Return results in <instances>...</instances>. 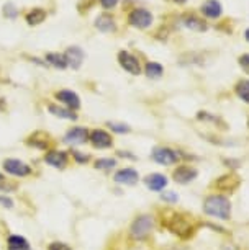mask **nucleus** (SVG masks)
Listing matches in <instances>:
<instances>
[{"mask_svg": "<svg viewBox=\"0 0 249 250\" xmlns=\"http://www.w3.org/2000/svg\"><path fill=\"white\" fill-rule=\"evenodd\" d=\"M215 187H217V190L220 191H225V193H234L241 185V178L236 173L229 172L226 175H222L220 178H217L213 183Z\"/></svg>", "mask_w": 249, "mask_h": 250, "instance_id": "nucleus-7", "label": "nucleus"}, {"mask_svg": "<svg viewBox=\"0 0 249 250\" xmlns=\"http://www.w3.org/2000/svg\"><path fill=\"white\" fill-rule=\"evenodd\" d=\"M130 23L136 28H148L153 23V15L151 12H148L146 8H135L130 13Z\"/></svg>", "mask_w": 249, "mask_h": 250, "instance_id": "nucleus-11", "label": "nucleus"}, {"mask_svg": "<svg viewBox=\"0 0 249 250\" xmlns=\"http://www.w3.org/2000/svg\"><path fill=\"white\" fill-rule=\"evenodd\" d=\"M89 143H91L95 149H110L113 146V139L112 136L103 129H93L91 136H89Z\"/></svg>", "mask_w": 249, "mask_h": 250, "instance_id": "nucleus-9", "label": "nucleus"}, {"mask_svg": "<svg viewBox=\"0 0 249 250\" xmlns=\"http://www.w3.org/2000/svg\"><path fill=\"white\" fill-rule=\"evenodd\" d=\"M239 65H241V69L244 72L249 74V54H243L241 58H239Z\"/></svg>", "mask_w": 249, "mask_h": 250, "instance_id": "nucleus-32", "label": "nucleus"}, {"mask_svg": "<svg viewBox=\"0 0 249 250\" xmlns=\"http://www.w3.org/2000/svg\"><path fill=\"white\" fill-rule=\"evenodd\" d=\"M64 59L69 67L79 69L82 65L84 59H86V54H84V51L79 48V46H70V48L64 53Z\"/></svg>", "mask_w": 249, "mask_h": 250, "instance_id": "nucleus-14", "label": "nucleus"}, {"mask_svg": "<svg viewBox=\"0 0 249 250\" xmlns=\"http://www.w3.org/2000/svg\"><path fill=\"white\" fill-rule=\"evenodd\" d=\"M248 126H249V120H248Z\"/></svg>", "mask_w": 249, "mask_h": 250, "instance_id": "nucleus-40", "label": "nucleus"}, {"mask_svg": "<svg viewBox=\"0 0 249 250\" xmlns=\"http://www.w3.org/2000/svg\"><path fill=\"white\" fill-rule=\"evenodd\" d=\"M184 25L189 28V30H194V31H205L206 30L205 21H202L200 18H197V17H187L184 20Z\"/></svg>", "mask_w": 249, "mask_h": 250, "instance_id": "nucleus-24", "label": "nucleus"}, {"mask_svg": "<svg viewBox=\"0 0 249 250\" xmlns=\"http://www.w3.org/2000/svg\"><path fill=\"white\" fill-rule=\"evenodd\" d=\"M164 250H192L189 245H184V244H174V245H169Z\"/></svg>", "mask_w": 249, "mask_h": 250, "instance_id": "nucleus-34", "label": "nucleus"}, {"mask_svg": "<svg viewBox=\"0 0 249 250\" xmlns=\"http://www.w3.org/2000/svg\"><path fill=\"white\" fill-rule=\"evenodd\" d=\"M202 209L206 216H211L215 219H231V201L222 193H211V195L205 196Z\"/></svg>", "mask_w": 249, "mask_h": 250, "instance_id": "nucleus-1", "label": "nucleus"}, {"mask_svg": "<svg viewBox=\"0 0 249 250\" xmlns=\"http://www.w3.org/2000/svg\"><path fill=\"white\" fill-rule=\"evenodd\" d=\"M154 230V216L153 214H139L130 224L128 234L130 239L135 242H143L146 240Z\"/></svg>", "mask_w": 249, "mask_h": 250, "instance_id": "nucleus-2", "label": "nucleus"}, {"mask_svg": "<svg viewBox=\"0 0 249 250\" xmlns=\"http://www.w3.org/2000/svg\"><path fill=\"white\" fill-rule=\"evenodd\" d=\"M48 250H72V247L66 242H59V240H56V242H51L48 245Z\"/></svg>", "mask_w": 249, "mask_h": 250, "instance_id": "nucleus-30", "label": "nucleus"}, {"mask_svg": "<svg viewBox=\"0 0 249 250\" xmlns=\"http://www.w3.org/2000/svg\"><path fill=\"white\" fill-rule=\"evenodd\" d=\"M118 62L123 67L126 72H130L131 75H138L141 72V65L138 58H135L133 54L128 53V51H121L118 53Z\"/></svg>", "mask_w": 249, "mask_h": 250, "instance_id": "nucleus-10", "label": "nucleus"}, {"mask_svg": "<svg viewBox=\"0 0 249 250\" xmlns=\"http://www.w3.org/2000/svg\"><path fill=\"white\" fill-rule=\"evenodd\" d=\"M46 18V12L41 10V8H33V12H30L26 15V21L30 23V25H38V23L45 21Z\"/></svg>", "mask_w": 249, "mask_h": 250, "instance_id": "nucleus-25", "label": "nucleus"}, {"mask_svg": "<svg viewBox=\"0 0 249 250\" xmlns=\"http://www.w3.org/2000/svg\"><path fill=\"white\" fill-rule=\"evenodd\" d=\"M151 159L159 165H164V167H169V165H176L179 164L181 160V154L179 150H174L171 147H166V146H159V147H154L151 152Z\"/></svg>", "mask_w": 249, "mask_h": 250, "instance_id": "nucleus-4", "label": "nucleus"}, {"mask_svg": "<svg viewBox=\"0 0 249 250\" xmlns=\"http://www.w3.org/2000/svg\"><path fill=\"white\" fill-rule=\"evenodd\" d=\"M176 2H177V3H185L187 0H176Z\"/></svg>", "mask_w": 249, "mask_h": 250, "instance_id": "nucleus-39", "label": "nucleus"}, {"mask_svg": "<svg viewBox=\"0 0 249 250\" xmlns=\"http://www.w3.org/2000/svg\"><path fill=\"white\" fill-rule=\"evenodd\" d=\"M46 62L54 65L56 69H66V67H68V62H66V59H64V54H58V53L46 54Z\"/></svg>", "mask_w": 249, "mask_h": 250, "instance_id": "nucleus-22", "label": "nucleus"}, {"mask_svg": "<svg viewBox=\"0 0 249 250\" xmlns=\"http://www.w3.org/2000/svg\"><path fill=\"white\" fill-rule=\"evenodd\" d=\"M89 136L91 133L86 129V128H81V126H76V128L69 129L68 133L64 136V143L69 144V146H81V144H86L89 141Z\"/></svg>", "mask_w": 249, "mask_h": 250, "instance_id": "nucleus-12", "label": "nucleus"}, {"mask_svg": "<svg viewBox=\"0 0 249 250\" xmlns=\"http://www.w3.org/2000/svg\"><path fill=\"white\" fill-rule=\"evenodd\" d=\"M43 159L46 164L54 168H64L69 162V155L64 150H48Z\"/></svg>", "mask_w": 249, "mask_h": 250, "instance_id": "nucleus-13", "label": "nucleus"}, {"mask_svg": "<svg viewBox=\"0 0 249 250\" xmlns=\"http://www.w3.org/2000/svg\"><path fill=\"white\" fill-rule=\"evenodd\" d=\"M56 98L72 111L81 108V98H79L77 93L72 92V90H61V92L56 93Z\"/></svg>", "mask_w": 249, "mask_h": 250, "instance_id": "nucleus-15", "label": "nucleus"}, {"mask_svg": "<svg viewBox=\"0 0 249 250\" xmlns=\"http://www.w3.org/2000/svg\"><path fill=\"white\" fill-rule=\"evenodd\" d=\"M234 92H236V95L241 98L244 103H248L249 105V80H239L236 83V87H234Z\"/></svg>", "mask_w": 249, "mask_h": 250, "instance_id": "nucleus-21", "label": "nucleus"}, {"mask_svg": "<svg viewBox=\"0 0 249 250\" xmlns=\"http://www.w3.org/2000/svg\"><path fill=\"white\" fill-rule=\"evenodd\" d=\"M0 205H2L3 208H13V200L12 198H8V196H0Z\"/></svg>", "mask_w": 249, "mask_h": 250, "instance_id": "nucleus-33", "label": "nucleus"}, {"mask_svg": "<svg viewBox=\"0 0 249 250\" xmlns=\"http://www.w3.org/2000/svg\"><path fill=\"white\" fill-rule=\"evenodd\" d=\"M70 154H72V157H74V160H76L77 164H87L89 162V155H86V154H82L81 150H70Z\"/></svg>", "mask_w": 249, "mask_h": 250, "instance_id": "nucleus-29", "label": "nucleus"}, {"mask_svg": "<svg viewBox=\"0 0 249 250\" xmlns=\"http://www.w3.org/2000/svg\"><path fill=\"white\" fill-rule=\"evenodd\" d=\"M166 228L181 239H189L195 232V226L192 223V219L179 213H172L171 218H167Z\"/></svg>", "mask_w": 249, "mask_h": 250, "instance_id": "nucleus-3", "label": "nucleus"}, {"mask_svg": "<svg viewBox=\"0 0 249 250\" xmlns=\"http://www.w3.org/2000/svg\"><path fill=\"white\" fill-rule=\"evenodd\" d=\"M113 180H115V183H118V185L133 187L139 182V173L136 172L135 168L125 167V168H120V170L115 172Z\"/></svg>", "mask_w": 249, "mask_h": 250, "instance_id": "nucleus-8", "label": "nucleus"}, {"mask_svg": "<svg viewBox=\"0 0 249 250\" xmlns=\"http://www.w3.org/2000/svg\"><path fill=\"white\" fill-rule=\"evenodd\" d=\"M109 125V128L113 131V133H118V134H128L131 128L128 125H125V123H115V121H110V123H107Z\"/></svg>", "mask_w": 249, "mask_h": 250, "instance_id": "nucleus-27", "label": "nucleus"}, {"mask_svg": "<svg viewBox=\"0 0 249 250\" xmlns=\"http://www.w3.org/2000/svg\"><path fill=\"white\" fill-rule=\"evenodd\" d=\"M100 3L103 8H113L118 3V0H100Z\"/></svg>", "mask_w": 249, "mask_h": 250, "instance_id": "nucleus-35", "label": "nucleus"}, {"mask_svg": "<svg viewBox=\"0 0 249 250\" xmlns=\"http://www.w3.org/2000/svg\"><path fill=\"white\" fill-rule=\"evenodd\" d=\"M244 36H246V40L249 41V28H248V30H246V33H244Z\"/></svg>", "mask_w": 249, "mask_h": 250, "instance_id": "nucleus-38", "label": "nucleus"}, {"mask_svg": "<svg viewBox=\"0 0 249 250\" xmlns=\"http://www.w3.org/2000/svg\"><path fill=\"white\" fill-rule=\"evenodd\" d=\"M167 177L162 173H149L148 177H144V185H146L151 191H159L161 193L164 188L167 187Z\"/></svg>", "mask_w": 249, "mask_h": 250, "instance_id": "nucleus-16", "label": "nucleus"}, {"mask_svg": "<svg viewBox=\"0 0 249 250\" xmlns=\"http://www.w3.org/2000/svg\"><path fill=\"white\" fill-rule=\"evenodd\" d=\"M118 155H120V157H126V159H135V155H131V154H128V152H125V150H120Z\"/></svg>", "mask_w": 249, "mask_h": 250, "instance_id": "nucleus-37", "label": "nucleus"}, {"mask_svg": "<svg viewBox=\"0 0 249 250\" xmlns=\"http://www.w3.org/2000/svg\"><path fill=\"white\" fill-rule=\"evenodd\" d=\"M3 13H5L7 18H15L18 12H17V8H15L13 3H7V5L3 7Z\"/></svg>", "mask_w": 249, "mask_h": 250, "instance_id": "nucleus-31", "label": "nucleus"}, {"mask_svg": "<svg viewBox=\"0 0 249 250\" xmlns=\"http://www.w3.org/2000/svg\"><path fill=\"white\" fill-rule=\"evenodd\" d=\"M225 164H226V167H231V168H238L241 162L239 160H234V159H225Z\"/></svg>", "mask_w": 249, "mask_h": 250, "instance_id": "nucleus-36", "label": "nucleus"}, {"mask_svg": "<svg viewBox=\"0 0 249 250\" xmlns=\"http://www.w3.org/2000/svg\"><path fill=\"white\" fill-rule=\"evenodd\" d=\"M3 170L13 177H28L31 173V167L20 159H5L2 164Z\"/></svg>", "mask_w": 249, "mask_h": 250, "instance_id": "nucleus-6", "label": "nucleus"}, {"mask_svg": "<svg viewBox=\"0 0 249 250\" xmlns=\"http://www.w3.org/2000/svg\"><path fill=\"white\" fill-rule=\"evenodd\" d=\"M144 72H146L149 79H159V77H162L164 67L158 62H148L146 67H144Z\"/></svg>", "mask_w": 249, "mask_h": 250, "instance_id": "nucleus-23", "label": "nucleus"}, {"mask_svg": "<svg viewBox=\"0 0 249 250\" xmlns=\"http://www.w3.org/2000/svg\"><path fill=\"white\" fill-rule=\"evenodd\" d=\"M197 177H199V170L190 164H182L179 167L174 168L172 172L174 182L179 183V185H187V183L194 182Z\"/></svg>", "mask_w": 249, "mask_h": 250, "instance_id": "nucleus-5", "label": "nucleus"}, {"mask_svg": "<svg viewBox=\"0 0 249 250\" xmlns=\"http://www.w3.org/2000/svg\"><path fill=\"white\" fill-rule=\"evenodd\" d=\"M48 110H49V113H53V115L58 118H64V120H77V115L72 113V110H69V108H59L56 105H49Z\"/></svg>", "mask_w": 249, "mask_h": 250, "instance_id": "nucleus-20", "label": "nucleus"}, {"mask_svg": "<svg viewBox=\"0 0 249 250\" xmlns=\"http://www.w3.org/2000/svg\"><path fill=\"white\" fill-rule=\"evenodd\" d=\"M202 12L208 18H218L222 15V5H220V2H217V0H208V2H205L202 5Z\"/></svg>", "mask_w": 249, "mask_h": 250, "instance_id": "nucleus-18", "label": "nucleus"}, {"mask_svg": "<svg viewBox=\"0 0 249 250\" xmlns=\"http://www.w3.org/2000/svg\"><path fill=\"white\" fill-rule=\"evenodd\" d=\"M95 26H97L100 31H103V33H113V31L116 30L113 18L109 17V15H102V17H98L97 20H95Z\"/></svg>", "mask_w": 249, "mask_h": 250, "instance_id": "nucleus-19", "label": "nucleus"}, {"mask_svg": "<svg viewBox=\"0 0 249 250\" xmlns=\"http://www.w3.org/2000/svg\"><path fill=\"white\" fill-rule=\"evenodd\" d=\"M7 245H8V250H31L30 242H28L23 235H18V234L8 235Z\"/></svg>", "mask_w": 249, "mask_h": 250, "instance_id": "nucleus-17", "label": "nucleus"}, {"mask_svg": "<svg viewBox=\"0 0 249 250\" xmlns=\"http://www.w3.org/2000/svg\"><path fill=\"white\" fill-rule=\"evenodd\" d=\"M161 200H162L164 203H169V205H174V203L179 201V195H177L176 191L167 190V191L161 193Z\"/></svg>", "mask_w": 249, "mask_h": 250, "instance_id": "nucleus-28", "label": "nucleus"}, {"mask_svg": "<svg viewBox=\"0 0 249 250\" xmlns=\"http://www.w3.org/2000/svg\"><path fill=\"white\" fill-rule=\"evenodd\" d=\"M116 165V159H112V157H102V159H97L95 160V165L93 167L98 168V170H112Z\"/></svg>", "mask_w": 249, "mask_h": 250, "instance_id": "nucleus-26", "label": "nucleus"}]
</instances>
